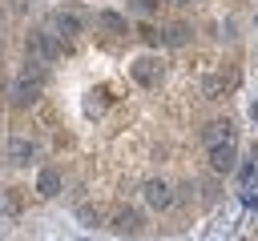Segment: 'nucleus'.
I'll return each instance as SVG.
<instances>
[{"instance_id": "nucleus-8", "label": "nucleus", "mask_w": 258, "mask_h": 241, "mask_svg": "<svg viewBox=\"0 0 258 241\" xmlns=\"http://www.w3.org/2000/svg\"><path fill=\"white\" fill-rule=\"evenodd\" d=\"M93 24H97V32H105V36H113V40H125V36H129V20H125L117 8H101V12L93 16Z\"/></svg>"}, {"instance_id": "nucleus-13", "label": "nucleus", "mask_w": 258, "mask_h": 241, "mask_svg": "<svg viewBox=\"0 0 258 241\" xmlns=\"http://www.w3.org/2000/svg\"><path fill=\"white\" fill-rule=\"evenodd\" d=\"M105 108H109V88H105V84L89 88V92H85V116H101Z\"/></svg>"}, {"instance_id": "nucleus-9", "label": "nucleus", "mask_w": 258, "mask_h": 241, "mask_svg": "<svg viewBox=\"0 0 258 241\" xmlns=\"http://www.w3.org/2000/svg\"><path fill=\"white\" fill-rule=\"evenodd\" d=\"M60 189H64L60 169H56V165H40V169H36V193H40L44 201H52V197H60Z\"/></svg>"}, {"instance_id": "nucleus-7", "label": "nucleus", "mask_w": 258, "mask_h": 241, "mask_svg": "<svg viewBox=\"0 0 258 241\" xmlns=\"http://www.w3.org/2000/svg\"><path fill=\"white\" fill-rule=\"evenodd\" d=\"M32 161H40V145H36L32 137H12V141H8V165L28 169Z\"/></svg>"}, {"instance_id": "nucleus-3", "label": "nucleus", "mask_w": 258, "mask_h": 241, "mask_svg": "<svg viewBox=\"0 0 258 241\" xmlns=\"http://www.w3.org/2000/svg\"><path fill=\"white\" fill-rule=\"evenodd\" d=\"M24 48H28V56H32V60L56 64V60L64 56V48H69V44H64V40H56V36H52V32L40 24V28H32V32L24 36Z\"/></svg>"}, {"instance_id": "nucleus-19", "label": "nucleus", "mask_w": 258, "mask_h": 241, "mask_svg": "<svg viewBox=\"0 0 258 241\" xmlns=\"http://www.w3.org/2000/svg\"><path fill=\"white\" fill-rule=\"evenodd\" d=\"M169 4H177V8H189V4H194V0H169Z\"/></svg>"}, {"instance_id": "nucleus-6", "label": "nucleus", "mask_w": 258, "mask_h": 241, "mask_svg": "<svg viewBox=\"0 0 258 241\" xmlns=\"http://www.w3.org/2000/svg\"><path fill=\"white\" fill-rule=\"evenodd\" d=\"M109 229H113V233H121V237H141L145 217H141V209H137V205H117V209L109 213Z\"/></svg>"}, {"instance_id": "nucleus-10", "label": "nucleus", "mask_w": 258, "mask_h": 241, "mask_svg": "<svg viewBox=\"0 0 258 241\" xmlns=\"http://www.w3.org/2000/svg\"><path fill=\"white\" fill-rule=\"evenodd\" d=\"M202 141H206V149L234 145V125H230V120H210V125L202 129Z\"/></svg>"}, {"instance_id": "nucleus-4", "label": "nucleus", "mask_w": 258, "mask_h": 241, "mask_svg": "<svg viewBox=\"0 0 258 241\" xmlns=\"http://www.w3.org/2000/svg\"><path fill=\"white\" fill-rule=\"evenodd\" d=\"M161 76H165L161 56L141 52V56H133V60H129V80H133V84H141V88H157V84H161Z\"/></svg>"}, {"instance_id": "nucleus-16", "label": "nucleus", "mask_w": 258, "mask_h": 241, "mask_svg": "<svg viewBox=\"0 0 258 241\" xmlns=\"http://www.w3.org/2000/svg\"><path fill=\"white\" fill-rule=\"evenodd\" d=\"M133 32H137V36H141V40H145V44H165V40H161V32H157V28H153V24H149V20H141V24H137V28H133Z\"/></svg>"}, {"instance_id": "nucleus-15", "label": "nucleus", "mask_w": 258, "mask_h": 241, "mask_svg": "<svg viewBox=\"0 0 258 241\" xmlns=\"http://www.w3.org/2000/svg\"><path fill=\"white\" fill-rule=\"evenodd\" d=\"M77 221H81V225H101V209L89 205V201H81V205H77Z\"/></svg>"}, {"instance_id": "nucleus-2", "label": "nucleus", "mask_w": 258, "mask_h": 241, "mask_svg": "<svg viewBox=\"0 0 258 241\" xmlns=\"http://www.w3.org/2000/svg\"><path fill=\"white\" fill-rule=\"evenodd\" d=\"M44 28H48L56 40L73 44V40H81V32H85V16H81L77 8H52V12L44 16Z\"/></svg>"}, {"instance_id": "nucleus-12", "label": "nucleus", "mask_w": 258, "mask_h": 241, "mask_svg": "<svg viewBox=\"0 0 258 241\" xmlns=\"http://www.w3.org/2000/svg\"><path fill=\"white\" fill-rule=\"evenodd\" d=\"M161 40H165L169 48H181V44H189V40H194V28H189L185 20H173L169 28H161Z\"/></svg>"}, {"instance_id": "nucleus-20", "label": "nucleus", "mask_w": 258, "mask_h": 241, "mask_svg": "<svg viewBox=\"0 0 258 241\" xmlns=\"http://www.w3.org/2000/svg\"><path fill=\"white\" fill-rule=\"evenodd\" d=\"M250 116H254V120H258V100H254V104H250Z\"/></svg>"}, {"instance_id": "nucleus-5", "label": "nucleus", "mask_w": 258, "mask_h": 241, "mask_svg": "<svg viewBox=\"0 0 258 241\" xmlns=\"http://www.w3.org/2000/svg\"><path fill=\"white\" fill-rule=\"evenodd\" d=\"M141 201L149 205V209H173L177 205V197H173V185L165 181V177H145L141 181Z\"/></svg>"}, {"instance_id": "nucleus-18", "label": "nucleus", "mask_w": 258, "mask_h": 241, "mask_svg": "<svg viewBox=\"0 0 258 241\" xmlns=\"http://www.w3.org/2000/svg\"><path fill=\"white\" fill-rule=\"evenodd\" d=\"M242 205L254 209V205H258V193H254V189H242Z\"/></svg>"}, {"instance_id": "nucleus-1", "label": "nucleus", "mask_w": 258, "mask_h": 241, "mask_svg": "<svg viewBox=\"0 0 258 241\" xmlns=\"http://www.w3.org/2000/svg\"><path fill=\"white\" fill-rule=\"evenodd\" d=\"M44 84H48V64L28 56L20 64V72H16V80H12V108H32L40 100Z\"/></svg>"}, {"instance_id": "nucleus-14", "label": "nucleus", "mask_w": 258, "mask_h": 241, "mask_svg": "<svg viewBox=\"0 0 258 241\" xmlns=\"http://www.w3.org/2000/svg\"><path fill=\"white\" fill-rule=\"evenodd\" d=\"M129 12H133V16H141V20H149V16H157V12H161V0H129Z\"/></svg>"}, {"instance_id": "nucleus-11", "label": "nucleus", "mask_w": 258, "mask_h": 241, "mask_svg": "<svg viewBox=\"0 0 258 241\" xmlns=\"http://www.w3.org/2000/svg\"><path fill=\"white\" fill-rule=\"evenodd\" d=\"M210 153V169L214 173H234L238 169V149L234 145H218V149H206Z\"/></svg>"}, {"instance_id": "nucleus-21", "label": "nucleus", "mask_w": 258, "mask_h": 241, "mask_svg": "<svg viewBox=\"0 0 258 241\" xmlns=\"http://www.w3.org/2000/svg\"><path fill=\"white\" fill-rule=\"evenodd\" d=\"M77 241H85V237H77Z\"/></svg>"}, {"instance_id": "nucleus-17", "label": "nucleus", "mask_w": 258, "mask_h": 241, "mask_svg": "<svg viewBox=\"0 0 258 241\" xmlns=\"http://www.w3.org/2000/svg\"><path fill=\"white\" fill-rule=\"evenodd\" d=\"M238 181L250 189V181H254V161H242V165H238Z\"/></svg>"}]
</instances>
